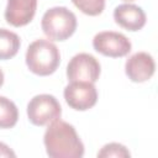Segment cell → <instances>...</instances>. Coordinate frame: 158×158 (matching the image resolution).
Masks as SVG:
<instances>
[{
	"label": "cell",
	"instance_id": "obj_11",
	"mask_svg": "<svg viewBox=\"0 0 158 158\" xmlns=\"http://www.w3.org/2000/svg\"><path fill=\"white\" fill-rule=\"evenodd\" d=\"M20 37L6 28H0V59H10L20 49Z\"/></svg>",
	"mask_w": 158,
	"mask_h": 158
},
{
	"label": "cell",
	"instance_id": "obj_4",
	"mask_svg": "<svg viewBox=\"0 0 158 158\" xmlns=\"http://www.w3.org/2000/svg\"><path fill=\"white\" fill-rule=\"evenodd\" d=\"M62 107L58 100L49 94L33 96L27 105V116L35 126H44L60 118Z\"/></svg>",
	"mask_w": 158,
	"mask_h": 158
},
{
	"label": "cell",
	"instance_id": "obj_6",
	"mask_svg": "<svg viewBox=\"0 0 158 158\" xmlns=\"http://www.w3.org/2000/svg\"><path fill=\"white\" fill-rule=\"evenodd\" d=\"M93 47L102 56L118 58L125 57L130 53L131 42L125 35L120 32L102 31L95 35L93 40Z\"/></svg>",
	"mask_w": 158,
	"mask_h": 158
},
{
	"label": "cell",
	"instance_id": "obj_7",
	"mask_svg": "<svg viewBox=\"0 0 158 158\" xmlns=\"http://www.w3.org/2000/svg\"><path fill=\"white\" fill-rule=\"evenodd\" d=\"M64 99L67 104L78 111L91 109L98 101V91L94 83L70 81L64 88Z\"/></svg>",
	"mask_w": 158,
	"mask_h": 158
},
{
	"label": "cell",
	"instance_id": "obj_3",
	"mask_svg": "<svg viewBox=\"0 0 158 158\" xmlns=\"http://www.w3.org/2000/svg\"><path fill=\"white\" fill-rule=\"evenodd\" d=\"M41 27L49 40L64 41L75 32L77 17L64 6L51 7L42 16Z\"/></svg>",
	"mask_w": 158,
	"mask_h": 158
},
{
	"label": "cell",
	"instance_id": "obj_12",
	"mask_svg": "<svg viewBox=\"0 0 158 158\" xmlns=\"http://www.w3.org/2000/svg\"><path fill=\"white\" fill-rule=\"evenodd\" d=\"M19 110L14 101L0 96V128H11L16 125Z\"/></svg>",
	"mask_w": 158,
	"mask_h": 158
},
{
	"label": "cell",
	"instance_id": "obj_2",
	"mask_svg": "<svg viewBox=\"0 0 158 158\" xmlns=\"http://www.w3.org/2000/svg\"><path fill=\"white\" fill-rule=\"evenodd\" d=\"M60 63L58 47L48 40L33 41L26 52V64L28 69L41 77L54 73Z\"/></svg>",
	"mask_w": 158,
	"mask_h": 158
},
{
	"label": "cell",
	"instance_id": "obj_9",
	"mask_svg": "<svg viewBox=\"0 0 158 158\" xmlns=\"http://www.w3.org/2000/svg\"><path fill=\"white\" fill-rule=\"evenodd\" d=\"M37 0H7L5 20L15 27L30 23L36 14Z\"/></svg>",
	"mask_w": 158,
	"mask_h": 158
},
{
	"label": "cell",
	"instance_id": "obj_16",
	"mask_svg": "<svg viewBox=\"0 0 158 158\" xmlns=\"http://www.w3.org/2000/svg\"><path fill=\"white\" fill-rule=\"evenodd\" d=\"M2 84H4V73H2V70L0 69V88H1Z\"/></svg>",
	"mask_w": 158,
	"mask_h": 158
},
{
	"label": "cell",
	"instance_id": "obj_14",
	"mask_svg": "<svg viewBox=\"0 0 158 158\" xmlns=\"http://www.w3.org/2000/svg\"><path fill=\"white\" fill-rule=\"evenodd\" d=\"M130 152L128 149L120 143L112 142V143H107L105 144L99 152H98V157L100 158H107V157H116V158H127L130 157Z\"/></svg>",
	"mask_w": 158,
	"mask_h": 158
},
{
	"label": "cell",
	"instance_id": "obj_8",
	"mask_svg": "<svg viewBox=\"0 0 158 158\" xmlns=\"http://www.w3.org/2000/svg\"><path fill=\"white\" fill-rule=\"evenodd\" d=\"M156 70V63L147 52H137L132 54L125 64V72L128 79L135 83H143L152 78Z\"/></svg>",
	"mask_w": 158,
	"mask_h": 158
},
{
	"label": "cell",
	"instance_id": "obj_17",
	"mask_svg": "<svg viewBox=\"0 0 158 158\" xmlns=\"http://www.w3.org/2000/svg\"><path fill=\"white\" fill-rule=\"evenodd\" d=\"M125 1H132V0H125Z\"/></svg>",
	"mask_w": 158,
	"mask_h": 158
},
{
	"label": "cell",
	"instance_id": "obj_15",
	"mask_svg": "<svg viewBox=\"0 0 158 158\" xmlns=\"http://www.w3.org/2000/svg\"><path fill=\"white\" fill-rule=\"evenodd\" d=\"M0 157H16V154L7 144L0 142Z\"/></svg>",
	"mask_w": 158,
	"mask_h": 158
},
{
	"label": "cell",
	"instance_id": "obj_5",
	"mask_svg": "<svg viewBox=\"0 0 158 158\" xmlns=\"http://www.w3.org/2000/svg\"><path fill=\"white\" fill-rule=\"evenodd\" d=\"M100 75L99 60L89 53L75 54L67 65V77L69 81L95 83Z\"/></svg>",
	"mask_w": 158,
	"mask_h": 158
},
{
	"label": "cell",
	"instance_id": "obj_10",
	"mask_svg": "<svg viewBox=\"0 0 158 158\" xmlns=\"http://www.w3.org/2000/svg\"><path fill=\"white\" fill-rule=\"evenodd\" d=\"M115 22L128 31H138L146 25L144 11L135 4H121L114 10Z\"/></svg>",
	"mask_w": 158,
	"mask_h": 158
},
{
	"label": "cell",
	"instance_id": "obj_13",
	"mask_svg": "<svg viewBox=\"0 0 158 158\" xmlns=\"http://www.w3.org/2000/svg\"><path fill=\"white\" fill-rule=\"evenodd\" d=\"M73 4L85 15L98 16L105 7V0H72Z\"/></svg>",
	"mask_w": 158,
	"mask_h": 158
},
{
	"label": "cell",
	"instance_id": "obj_1",
	"mask_svg": "<svg viewBox=\"0 0 158 158\" xmlns=\"http://www.w3.org/2000/svg\"><path fill=\"white\" fill-rule=\"evenodd\" d=\"M43 142L47 154L52 158H80L84 156V144L75 128L59 118L49 123Z\"/></svg>",
	"mask_w": 158,
	"mask_h": 158
}]
</instances>
